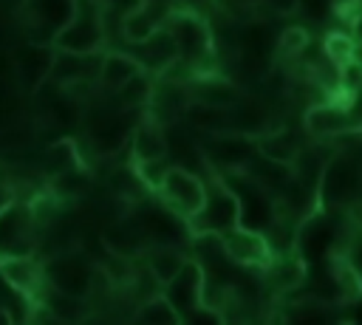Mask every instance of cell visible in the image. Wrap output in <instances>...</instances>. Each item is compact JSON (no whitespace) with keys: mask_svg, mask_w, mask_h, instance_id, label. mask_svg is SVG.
Here are the masks:
<instances>
[{"mask_svg":"<svg viewBox=\"0 0 362 325\" xmlns=\"http://www.w3.org/2000/svg\"><path fill=\"white\" fill-rule=\"evenodd\" d=\"M141 71V62L136 59V54H124V51H107L102 54L99 59V76L96 82L105 88V90H119L133 73Z\"/></svg>","mask_w":362,"mask_h":325,"instance_id":"obj_12","label":"cell"},{"mask_svg":"<svg viewBox=\"0 0 362 325\" xmlns=\"http://www.w3.org/2000/svg\"><path fill=\"white\" fill-rule=\"evenodd\" d=\"M337 76H339V90L354 96L356 90H362V62L354 57L342 65H337Z\"/></svg>","mask_w":362,"mask_h":325,"instance_id":"obj_19","label":"cell"},{"mask_svg":"<svg viewBox=\"0 0 362 325\" xmlns=\"http://www.w3.org/2000/svg\"><path fill=\"white\" fill-rule=\"evenodd\" d=\"M206 277H204V268H201V263L198 260H192V257H187V263H184V268L161 288L164 294H167V300L178 308V314L184 317L192 305H198L201 300H204V288H206V283H204Z\"/></svg>","mask_w":362,"mask_h":325,"instance_id":"obj_8","label":"cell"},{"mask_svg":"<svg viewBox=\"0 0 362 325\" xmlns=\"http://www.w3.org/2000/svg\"><path fill=\"white\" fill-rule=\"evenodd\" d=\"M359 220H362V212H359Z\"/></svg>","mask_w":362,"mask_h":325,"instance_id":"obj_26","label":"cell"},{"mask_svg":"<svg viewBox=\"0 0 362 325\" xmlns=\"http://www.w3.org/2000/svg\"><path fill=\"white\" fill-rule=\"evenodd\" d=\"M130 153H133V164L167 158V133H164V124L158 119H153V116H144L133 127V133H130Z\"/></svg>","mask_w":362,"mask_h":325,"instance_id":"obj_11","label":"cell"},{"mask_svg":"<svg viewBox=\"0 0 362 325\" xmlns=\"http://www.w3.org/2000/svg\"><path fill=\"white\" fill-rule=\"evenodd\" d=\"M0 280L8 288L37 300L45 288V266L34 254H0Z\"/></svg>","mask_w":362,"mask_h":325,"instance_id":"obj_6","label":"cell"},{"mask_svg":"<svg viewBox=\"0 0 362 325\" xmlns=\"http://www.w3.org/2000/svg\"><path fill=\"white\" fill-rule=\"evenodd\" d=\"M356 59H359V62H362V42H359V45H356Z\"/></svg>","mask_w":362,"mask_h":325,"instance_id":"obj_25","label":"cell"},{"mask_svg":"<svg viewBox=\"0 0 362 325\" xmlns=\"http://www.w3.org/2000/svg\"><path fill=\"white\" fill-rule=\"evenodd\" d=\"M300 144H297V138L286 130V127H274V130H269V133H263L260 138H257V153L266 158V161H277V164H294V158L300 155Z\"/></svg>","mask_w":362,"mask_h":325,"instance_id":"obj_13","label":"cell"},{"mask_svg":"<svg viewBox=\"0 0 362 325\" xmlns=\"http://www.w3.org/2000/svg\"><path fill=\"white\" fill-rule=\"evenodd\" d=\"M93 277H96L93 266H88L76 254H62L45 266L48 285H54L65 294H74V297H85L93 288Z\"/></svg>","mask_w":362,"mask_h":325,"instance_id":"obj_7","label":"cell"},{"mask_svg":"<svg viewBox=\"0 0 362 325\" xmlns=\"http://www.w3.org/2000/svg\"><path fill=\"white\" fill-rule=\"evenodd\" d=\"M158 28H161V25H158L156 14H153L147 6H141V3L133 6V8L122 17V37H124L130 45H139V42L150 40Z\"/></svg>","mask_w":362,"mask_h":325,"instance_id":"obj_16","label":"cell"},{"mask_svg":"<svg viewBox=\"0 0 362 325\" xmlns=\"http://www.w3.org/2000/svg\"><path fill=\"white\" fill-rule=\"evenodd\" d=\"M17 201V192H14V187L11 184H6V181H0V215L11 206Z\"/></svg>","mask_w":362,"mask_h":325,"instance_id":"obj_22","label":"cell"},{"mask_svg":"<svg viewBox=\"0 0 362 325\" xmlns=\"http://www.w3.org/2000/svg\"><path fill=\"white\" fill-rule=\"evenodd\" d=\"M153 88H156V73L141 68L139 73H133L119 90H116V99L124 110H133V107H144L150 105L153 99Z\"/></svg>","mask_w":362,"mask_h":325,"instance_id":"obj_15","label":"cell"},{"mask_svg":"<svg viewBox=\"0 0 362 325\" xmlns=\"http://www.w3.org/2000/svg\"><path fill=\"white\" fill-rule=\"evenodd\" d=\"M325 54H328V59L334 65H342V62L356 57V40L351 34H345V31H331L325 37Z\"/></svg>","mask_w":362,"mask_h":325,"instance_id":"obj_18","label":"cell"},{"mask_svg":"<svg viewBox=\"0 0 362 325\" xmlns=\"http://www.w3.org/2000/svg\"><path fill=\"white\" fill-rule=\"evenodd\" d=\"M305 45H308V31H305V28H300V25L286 28V31L280 34V42H277L280 54H300Z\"/></svg>","mask_w":362,"mask_h":325,"instance_id":"obj_21","label":"cell"},{"mask_svg":"<svg viewBox=\"0 0 362 325\" xmlns=\"http://www.w3.org/2000/svg\"><path fill=\"white\" fill-rule=\"evenodd\" d=\"M305 127L317 138H334V136H345L348 130H354V119L337 99H331V102H320L308 107Z\"/></svg>","mask_w":362,"mask_h":325,"instance_id":"obj_10","label":"cell"},{"mask_svg":"<svg viewBox=\"0 0 362 325\" xmlns=\"http://www.w3.org/2000/svg\"><path fill=\"white\" fill-rule=\"evenodd\" d=\"M181 322H192V325H204V322H209V325H218V322H223V314H221L212 302L201 300L198 305H192V308L181 317Z\"/></svg>","mask_w":362,"mask_h":325,"instance_id":"obj_20","label":"cell"},{"mask_svg":"<svg viewBox=\"0 0 362 325\" xmlns=\"http://www.w3.org/2000/svg\"><path fill=\"white\" fill-rule=\"evenodd\" d=\"M34 232H37L34 209L14 201L0 215V254H31Z\"/></svg>","mask_w":362,"mask_h":325,"instance_id":"obj_5","label":"cell"},{"mask_svg":"<svg viewBox=\"0 0 362 325\" xmlns=\"http://www.w3.org/2000/svg\"><path fill=\"white\" fill-rule=\"evenodd\" d=\"M156 192L184 220H189L206 201V184L195 172H189L184 167H167V172L161 178V187Z\"/></svg>","mask_w":362,"mask_h":325,"instance_id":"obj_3","label":"cell"},{"mask_svg":"<svg viewBox=\"0 0 362 325\" xmlns=\"http://www.w3.org/2000/svg\"><path fill=\"white\" fill-rule=\"evenodd\" d=\"M184 263H187V254L181 249H175V246H156L147 254V271L153 274V280L161 288L184 268Z\"/></svg>","mask_w":362,"mask_h":325,"instance_id":"obj_14","label":"cell"},{"mask_svg":"<svg viewBox=\"0 0 362 325\" xmlns=\"http://www.w3.org/2000/svg\"><path fill=\"white\" fill-rule=\"evenodd\" d=\"M240 223V201L226 184L206 187L204 206L187 220L189 232L195 235H221Z\"/></svg>","mask_w":362,"mask_h":325,"instance_id":"obj_2","label":"cell"},{"mask_svg":"<svg viewBox=\"0 0 362 325\" xmlns=\"http://www.w3.org/2000/svg\"><path fill=\"white\" fill-rule=\"evenodd\" d=\"M351 37L356 40V45L362 42V8L354 14V20H351Z\"/></svg>","mask_w":362,"mask_h":325,"instance_id":"obj_24","label":"cell"},{"mask_svg":"<svg viewBox=\"0 0 362 325\" xmlns=\"http://www.w3.org/2000/svg\"><path fill=\"white\" fill-rule=\"evenodd\" d=\"M105 40V25H102V11L96 0H76L68 23L62 31L54 37V45L62 51L74 54H96Z\"/></svg>","mask_w":362,"mask_h":325,"instance_id":"obj_1","label":"cell"},{"mask_svg":"<svg viewBox=\"0 0 362 325\" xmlns=\"http://www.w3.org/2000/svg\"><path fill=\"white\" fill-rule=\"evenodd\" d=\"M187 90H189V102H198V105H209V107H221V110H229L235 107L243 96H240V88L226 79V76H218V73H198L192 82H187Z\"/></svg>","mask_w":362,"mask_h":325,"instance_id":"obj_9","label":"cell"},{"mask_svg":"<svg viewBox=\"0 0 362 325\" xmlns=\"http://www.w3.org/2000/svg\"><path fill=\"white\" fill-rule=\"evenodd\" d=\"M136 319H139V322H150V325H173V322H181V314H178V308L167 300L164 291H156L153 297H147V300L139 305Z\"/></svg>","mask_w":362,"mask_h":325,"instance_id":"obj_17","label":"cell"},{"mask_svg":"<svg viewBox=\"0 0 362 325\" xmlns=\"http://www.w3.org/2000/svg\"><path fill=\"white\" fill-rule=\"evenodd\" d=\"M175 3H178L184 11H192V14H201V17H204V8H206L212 0H175Z\"/></svg>","mask_w":362,"mask_h":325,"instance_id":"obj_23","label":"cell"},{"mask_svg":"<svg viewBox=\"0 0 362 325\" xmlns=\"http://www.w3.org/2000/svg\"><path fill=\"white\" fill-rule=\"evenodd\" d=\"M221 237V252L240 266H272V240L260 229L249 226H232L218 235Z\"/></svg>","mask_w":362,"mask_h":325,"instance_id":"obj_4","label":"cell"}]
</instances>
